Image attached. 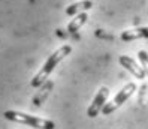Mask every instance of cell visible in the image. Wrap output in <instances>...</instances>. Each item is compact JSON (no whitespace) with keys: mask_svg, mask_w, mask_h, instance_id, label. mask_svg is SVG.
Segmentation results:
<instances>
[{"mask_svg":"<svg viewBox=\"0 0 148 129\" xmlns=\"http://www.w3.org/2000/svg\"><path fill=\"white\" fill-rule=\"evenodd\" d=\"M72 53V45H62L58 50H56L53 54H51L48 59H47V62L42 65V68L39 69V72L36 74L32 78L30 84H32V87H40V86H43L47 81H48V77L51 75V72H53L56 69V66L62 62L63 59H66L69 54Z\"/></svg>","mask_w":148,"mask_h":129,"instance_id":"cell-1","label":"cell"},{"mask_svg":"<svg viewBox=\"0 0 148 129\" xmlns=\"http://www.w3.org/2000/svg\"><path fill=\"white\" fill-rule=\"evenodd\" d=\"M3 116H5V119L11 120V122L27 125L30 128H36V129H56V123L53 122V120L40 119V117H36V116H30L27 113H20V111L8 110V111H5Z\"/></svg>","mask_w":148,"mask_h":129,"instance_id":"cell-2","label":"cell"},{"mask_svg":"<svg viewBox=\"0 0 148 129\" xmlns=\"http://www.w3.org/2000/svg\"><path fill=\"white\" fill-rule=\"evenodd\" d=\"M136 84L135 83H127L123 89H121L117 95H115V98L112 99L111 102H108V104H105V107L102 108V113L105 114V116H109L111 113H114V111L118 108V107H121L124 104V102L132 96V95L136 92Z\"/></svg>","mask_w":148,"mask_h":129,"instance_id":"cell-3","label":"cell"},{"mask_svg":"<svg viewBox=\"0 0 148 129\" xmlns=\"http://www.w3.org/2000/svg\"><path fill=\"white\" fill-rule=\"evenodd\" d=\"M108 96H109V89L106 87V86L100 87L99 92H97V95L94 96V99H93V102H91V105L88 107V110H87V116H88L90 119H94L96 116H97L100 111H102V108L105 107Z\"/></svg>","mask_w":148,"mask_h":129,"instance_id":"cell-4","label":"cell"},{"mask_svg":"<svg viewBox=\"0 0 148 129\" xmlns=\"http://www.w3.org/2000/svg\"><path fill=\"white\" fill-rule=\"evenodd\" d=\"M118 63L123 66V68H126V69L132 74L133 77H136L138 80H144L147 74L144 71V68L141 65H138L130 56H120L118 57Z\"/></svg>","mask_w":148,"mask_h":129,"instance_id":"cell-5","label":"cell"},{"mask_svg":"<svg viewBox=\"0 0 148 129\" xmlns=\"http://www.w3.org/2000/svg\"><path fill=\"white\" fill-rule=\"evenodd\" d=\"M120 38H121V41H124V42H132V41H136V39H148V26H145V27H135V29L124 30L120 35Z\"/></svg>","mask_w":148,"mask_h":129,"instance_id":"cell-6","label":"cell"},{"mask_svg":"<svg viewBox=\"0 0 148 129\" xmlns=\"http://www.w3.org/2000/svg\"><path fill=\"white\" fill-rule=\"evenodd\" d=\"M93 8V2L91 0H81V2H76V3H72L66 8V14L67 15H79L85 11H88Z\"/></svg>","mask_w":148,"mask_h":129,"instance_id":"cell-7","label":"cell"},{"mask_svg":"<svg viewBox=\"0 0 148 129\" xmlns=\"http://www.w3.org/2000/svg\"><path fill=\"white\" fill-rule=\"evenodd\" d=\"M87 20H88V15H87V12H82L79 15H76L73 20H71V23L67 24V33H76L78 30H79L82 26L87 23Z\"/></svg>","mask_w":148,"mask_h":129,"instance_id":"cell-8","label":"cell"},{"mask_svg":"<svg viewBox=\"0 0 148 129\" xmlns=\"http://www.w3.org/2000/svg\"><path fill=\"white\" fill-rule=\"evenodd\" d=\"M40 87H42V89L39 90V93L33 98V105H36V107H39L42 102L45 101V98L48 96V93H49L51 87H53V81H47L43 86H40Z\"/></svg>","mask_w":148,"mask_h":129,"instance_id":"cell-9","label":"cell"},{"mask_svg":"<svg viewBox=\"0 0 148 129\" xmlns=\"http://www.w3.org/2000/svg\"><path fill=\"white\" fill-rule=\"evenodd\" d=\"M138 57H139V60H141V66L144 68V71H145V74L148 77V53L144 51V50H139L138 51Z\"/></svg>","mask_w":148,"mask_h":129,"instance_id":"cell-10","label":"cell"},{"mask_svg":"<svg viewBox=\"0 0 148 129\" xmlns=\"http://www.w3.org/2000/svg\"><path fill=\"white\" fill-rule=\"evenodd\" d=\"M145 90H147V86H145V84H142L141 87H139V92H141V93H139V104L142 102V95H144V92H145Z\"/></svg>","mask_w":148,"mask_h":129,"instance_id":"cell-11","label":"cell"}]
</instances>
